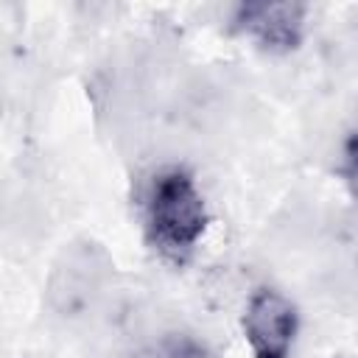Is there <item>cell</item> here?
I'll return each mask as SVG.
<instances>
[{"label":"cell","mask_w":358,"mask_h":358,"mask_svg":"<svg viewBox=\"0 0 358 358\" xmlns=\"http://www.w3.org/2000/svg\"><path fill=\"white\" fill-rule=\"evenodd\" d=\"M145 238L154 252L171 263H185L207 232L204 196L185 168L154 173L143 201Z\"/></svg>","instance_id":"cell-1"},{"label":"cell","mask_w":358,"mask_h":358,"mask_svg":"<svg viewBox=\"0 0 358 358\" xmlns=\"http://www.w3.org/2000/svg\"><path fill=\"white\" fill-rule=\"evenodd\" d=\"M308 6L302 3H246L235 8L232 25L271 53H288L302 42Z\"/></svg>","instance_id":"cell-3"},{"label":"cell","mask_w":358,"mask_h":358,"mask_svg":"<svg viewBox=\"0 0 358 358\" xmlns=\"http://www.w3.org/2000/svg\"><path fill=\"white\" fill-rule=\"evenodd\" d=\"M137 358H210V355H207V350H204L199 341H193L190 336H173V338H165V341H159L157 347L145 350V352L137 355Z\"/></svg>","instance_id":"cell-4"},{"label":"cell","mask_w":358,"mask_h":358,"mask_svg":"<svg viewBox=\"0 0 358 358\" xmlns=\"http://www.w3.org/2000/svg\"><path fill=\"white\" fill-rule=\"evenodd\" d=\"M243 338L252 358H291L299 330V313L294 302L277 288H255L243 308Z\"/></svg>","instance_id":"cell-2"},{"label":"cell","mask_w":358,"mask_h":358,"mask_svg":"<svg viewBox=\"0 0 358 358\" xmlns=\"http://www.w3.org/2000/svg\"><path fill=\"white\" fill-rule=\"evenodd\" d=\"M344 165H347L350 176H358V131L350 137V143L344 148Z\"/></svg>","instance_id":"cell-5"}]
</instances>
